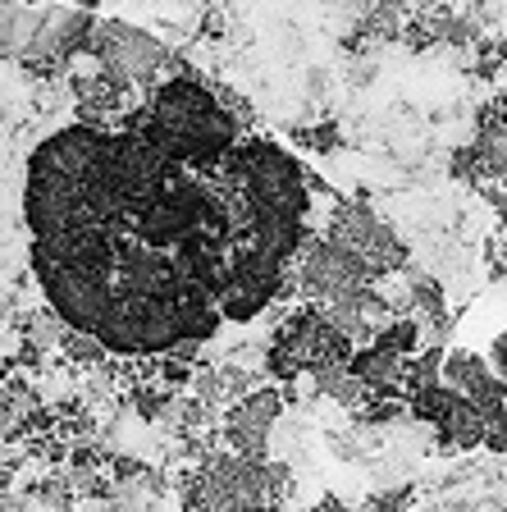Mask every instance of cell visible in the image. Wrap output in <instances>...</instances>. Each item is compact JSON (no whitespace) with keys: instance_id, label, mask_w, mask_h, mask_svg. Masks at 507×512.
Returning a JSON list of instances; mask_svg holds the SVG:
<instances>
[{"instance_id":"5","label":"cell","mask_w":507,"mask_h":512,"mask_svg":"<svg viewBox=\"0 0 507 512\" xmlns=\"http://www.w3.org/2000/svg\"><path fill=\"white\" fill-rule=\"evenodd\" d=\"M284 394L279 384H252L243 398H233L220 416V435L229 444V453L243 458H270V435H275L279 416H284Z\"/></svg>"},{"instance_id":"3","label":"cell","mask_w":507,"mask_h":512,"mask_svg":"<svg viewBox=\"0 0 507 512\" xmlns=\"http://www.w3.org/2000/svg\"><path fill=\"white\" fill-rule=\"evenodd\" d=\"M320 234H325L329 243L348 247L352 256H361L366 270L380 279V284L412 266L407 238L393 229V220H384V215L366 202H343V197L329 202V215H325V229H320Z\"/></svg>"},{"instance_id":"2","label":"cell","mask_w":507,"mask_h":512,"mask_svg":"<svg viewBox=\"0 0 507 512\" xmlns=\"http://www.w3.org/2000/svg\"><path fill=\"white\" fill-rule=\"evenodd\" d=\"M87 60L106 74L124 78L133 92H151L160 78H169V69H179V55L160 42L156 32L133 28L119 19H96L87 32Z\"/></svg>"},{"instance_id":"14","label":"cell","mask_w":507,"mask_h":512,"mask_svg":"<svg viewBox=\"0 0 507 512\" xmlns=\"http://www.w3.org/2000/svg\"><path fill=\"white\" fill-rule=\"evenodd\" d=\"M311 512H352V508H348V503H338V499H325V503H316Z\"/></svg>"},{"instance_id":"9","label":"cell","mask_w":507,"mask_h":512,"mask_svg":"<svg viewBox=\"0 0 507 512\" xmlns=\"http://www.w3.org/2000/svg\"><path fill=\"white\" fill-rule=\"evenodd\" d=\"M55 348L64 352V362H69V366H83V371H96V366H106V362H110V352L101 348V343H96L92 334H78V330H64Z\"/></svg>"},{"instance_id":"4","label":"cell","mask_w":507,"mask_h":512,"mask_svg":"<svg viewBox=\"0 0 507 512\" xmlns=\"http://www.w3.org/2000/svg\"><path fill=\"white\" fill-rule=\"evenodd\" d=\"M288 284L302 302H334V298H348L357 288L366 284H380V279L366 270L361 256H352L348 247L329 243L325 234H311L297 252L293 270H288Z\"/></svg>"},{"instance_id":"1","label":"cell","mask_w":507,"mask_h":512,"mask_svg":"<svg viewBox=\"0 0 507 512\" xmlns=\"http://www.w3.org/2000/svg\"><path fill=\"white\" fill-rule=\"evenodd\" d=\"M119 124L142 133L160 156L192 165V170H215L243 138V128L220 106L215 87L192 74L160 78L151 92L138 96V106L119 115Z\"/></svg>"},{"instance_id":"11","label":"cell","mask_w":507,"mask_h":512,"mask_svg":"<svg viewBox=\"0 0 507 512\" xmlns=\"http://www.w3.org/2000/svg\"><path fill=\"white\" fill-rule=\"evenodd\" d=\"M293 138L302 142V147H311V151H325V156H329V151H338V147H343V128H338L334 119H325V124H316V128H297Z\"/></svg>"},{"instance_id":"10","label":"cell","mask_w":507,"mask_h":512,"mask_svg":"<svg viewBox=\"0 0 507 512\" xmlns=\"http://www.w3.org/2000/svg\"><path fill=\"white\" fill-rule=\"evenodd\" d=\"M448 179H453V183H471V188H480V183H485V174H480V160H476V151H471V142L453 147V156H448Z\"/></svg>"},{"instance_id":"13","label":"cell","mask_w":507,"mask_h":512,"mask_svg":"<svg viewBox=\"0 0 507 512\" xmlns=\"http://www.w3.org/2000/svg\"><path fill=\"white\" fill-rule=\"evenodd\" d=\"M485 362H489V371H494L498 380H507V334H498L494 339V348H489Z\"/></svg>"},{"instance_id":"15","label":"cell","mask_w":507,"mask_h":512,"mask_svg":"<svg viewBox=\"0 0 507 512\" xmlns=\"http://www.w3.org/2000/svg\"><path fill=\"white\" fill-rule=\"evenodd\" d=\"M265 512H288V508H284V503H270V508H265Z\"/></svg>"},{"instance_id":"6","label":"cell","mask_w":507,"mask_h":512,"mask_svg":"<svg viewBox=\"0 0 507 512\" xmlns=\"http://www.w3.org/2000/svg\"><path fill=\"white\" fill-rule=\"evenodd\" d=\"M439 380H444L453 394H462L480 416H494V412H503L507 407V380H498V375L489 371L485 352H471V348L444 352Z\"/></svg>"},{"instance_id":"8","label":"cell","mask_w":507,"mask_h":512,"mask_svg":"<svg viewBox=\"0 0 507 512\" xmlns=\"http://www.w3.org/2000/svg\"><path fill=\"white\" fill-rule=\"evenodd\" d=\"M42 23V10H32V5H10V0H0V64L19 60L28 51L32 32Z\"/></svg>"},{"instance_id":"7","label":"cell","mask_w":507,"mask_h":512,"mask_svg":"<svg viewBox=\"0 0 507 512\" xmlns=\"http://www.w3.org/2000/svg\"><path fill=\"white\" fill-rule=\"evenodd\" d=\"M434 439L448 448V453H466V448L485 444V416L466 403L462 394H448V403L439 407V416L430 421Z\"/></svg>"},{"instance_id":"12","label":"cell","mask_w":507,"mask_h":512,"mask_svg":"<svg viewBox=\"0 0 507 512\" xmlns=\"http://www.w3.org/2000/svg\"><path fill=\"white\" fill-rule=\"evenodd\" d=\"M416 499L412 485H393V490H375L366 499V512H407Z\"/></svg>"}]
</instances>
